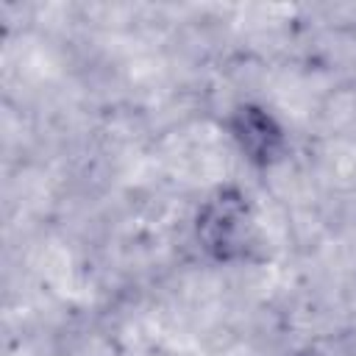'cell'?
I'll return each mask as SVG.
<instances>
[{"instance_id": "obj_1", "label": "cell", "mask_w": 356, "mask_h": 356, "mask_svg": "<svg viewBox=\"0 0 356 356\" xmlns=\"http://www.w3.org/2000/svg\"><path fill=\"white\" fill-rule=\"evenodd\" d=\"M195 234L200 248L214 261L245 259L253 248V211L245 192L225 186L217 189L197 211Z\"/></svg>"}, {"instance_id": "obj_2", "label": "cell", "mask_w": 356, "mask_h": 356, "mask_svg": "<svg viewBox=\"0 0 356 356\" xmlns=\"http://www.w3.org/2000/svg\"><path fill=\"white\" fill-rule=\"evenodd\" d=\"M231 136L239 145V150L245 153V159L253 161L256 167L275 164L286 147L284 128L275 122V117L250 103L239 106L231 114Z\"/></svg>"}]
</instances>
